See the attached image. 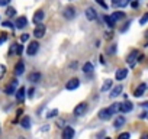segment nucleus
<instances>
[{"label":"nucleus","mask_w":148,"mask_h":139,"mask_svg":"<svg viewBox=\"0 0 148 139\" xmlns=\"http://www.w3.org/2000/svg\"><path fill=\"white\" fill-rule=\"evenodd\" d=\"M138 57H139V52H138L136 49H134V51L129 52V55H128V58H126V62L129 64V67H135V64H136V61H138Z\"/></svg>","instance_id":"nucleus-1"},{"label":"nucleus","mask_w":148,"mask_h":139,"mask_svg":"<svg viewBox=\"0 0 148 139\" xmlns=\"http://www.w3.org/2000/svg\"><path fill=\"white\" fill-rule=\"evenodd\" d=\"M74 129L71 126H65L62 129V133H61V139H73L74 138Z\"/></svg>","instance_id":"nucleus-2"},{"label":"nucleus","mask_w":148,"mask_h":139,"mask_svg":"<svg viewBox=\"0 0 148 139\" xmlns=\"http://www.w3.org/2000/svg\"><path fill=\"white\" fill-rule=\"evenodd\" d=\"M87 110V103L86 102H82L80 104L76 106V109H74V116H83Z\"/></svg>","instance_id":"nucleus-3"},{"label":"nucleus","mask_w":148,"mask_h":139,"mask_svg":"<svg viewBox=\"0 0 148 139\" xmlns=\"http://www.w3.org/2000/svg\"><path fill=\"white\" fill-rule=\"evenodd\" d=\"M39 51V44L36 42V41H34V42H31L29 45H28V48H26V54L28 55H35L36 52Z\"/></svg>","instance_id":"nucleus-4"},{"label":"nucleus","mask_w":148,"mask_h":139,"mask_svg":"<svg viewBox=\"0 0 148 139\" xmlns=\"http://www.w3.org/2000/svg\"><path fill=\"white\" fill-rule=\"evenodd\" d=\"M45 35V25L44 23H36V28H35V31H34V36L35 38H42Z\"/></svg>","instance_id":"nucleus-5"},{"label":"nucleus","mask_w":148,"mask_h":139,"mask_svg":"<svg viewBox=\"0 0 148 139\" xmlns=\"http://www.w3.org/2000/svg\"><path fill=\"white\" fill-rule=\"evenodd\" d=\"M62 15H64L65 19H73L74 16H76V7H74V6H67L64 9Z\"/></svg>","instance_id":"nucleus-6"},{"label":"nucleus","mask_w":148,"mask_h":139,"mask_svg":"<svg viewBox=\"0 0 148 139\" xmlns=\"http://www.w3.org/2000/svg\"><path fill=\"white\" fill-rule=\"evenodd\" d=\"M80 86V80L79 78H70L65 84V89L67 90H76L77 87Z\"/></svg>","instance_id":"nucleus-7"},{"label":"nucleus","mask_w":148,"mask_h":139,"mask_svg":"<svg viewBox=\"0 0 148 139\" xmlns=\"http://www.w3.org/2000/svg\"><path fill=\"white\" fill-rule=\"evenodd\" d=\"M16 87H18V80H12V83L5 89V93L6 94H16Z\"/></svg>","instance_id":"nucleus-8"},{"label":"nucleus","mask_w":148,"mask_h":139,"mask_svg":"<svg viewBox=\"0 0 148 139\" xmlns=\"http://www.w3.org/2000/svg\"><path fill=\"white\" fill-rule=\"evenodd\" d=\"M126 76H128V70L126 68H119V70H116V73H115V78L118 81H122L123 78H126Z\"/></svg>","instance_id":"nucleus-9"},{"label":"nucleus","mask_w":148,"mask_h":139,"mask_svg":"<svg viewBox=\"0 0 148 139\" xmlns=\"http://www.w3.org/2000/svg\"><path fill=\"white\" fill-rule=\"evenodd\" d=\"M147 91V84L145 83H142V84H139L136 89H135V91H134V96L135 97H141L144 93Z\"/></svg>","instance_id":"nucleus-10"},{"label":"nucleus","mask_w":148,"mask_h":139,"mask_svg":"<svg viewBox=\"0 0 148 139\" xmlns=\"http://www.w3.org/2000/svg\"><path fill=\"white\" fill-rule=\"evenodd\" d=\"M110 117H112V113H110L109 109H102L99 112V119L100 120H109Z\"/></svg>","instance_id":"nucleus-11"},{"label":"nucleus","mask_w":148,"mask_h":139,"mask_svg":"<svg viewBox=\"0 0 148 139\" xmlns=\"http://www.w3.org/2000/svg\"><path fill=\"white\" fill-rule=\"evenodd\" d=\"M86 18H87L89 20H96V19H97L96 10H95L93 7H87V9H86Z\"/></svg>","instance_id":"nucleus-12"},{"label":"nucleus","mask_w":148,"mask_h":139,"mask_svg":"<svg viewBox=\"0 0 148 139\" xmlns=\"http://www.w3.org/2000/svg\"><path fill=\"white\" fill-rule=\"evenodd\" d=\"M15 23H16L15 26H16L18 29H23V28L28 25V19H26L25 16H21V18H18V19H16V22H15Z\"/></svg>","instance_id":"nucleus-13"},{"label":"nucleus","mask_w":148,"mask_h":139,"mask_svg":"<svg viewBox=\"0 0 148 139\" xmlns=\"http://www.w3.org/2000/svg\"><path fill=\"white\" fill-rule=\"evenodd\" d=\"M23 71H25V64H23V61H19L15 65V76H22Z\"/></svg>","instance_id":"nucleus-14"},{"label":"nucleus","mask_w":148,"mask_h":139,"mask_svg":"<svg viewBox=\"0 0 148 139\" xmlns=\"http://www.w3.org/2000/svg\"><path fill=\"white\" fill-rule=\"evenodd\" d=\"M134 109V104L131 102H125V103H121V112L122 113H129L131 110Z\"/></svg>","instance_id":"nucleus-15"},{"label":"nucleus","mask_w":148,"mask_h":139,"mask_svg":"<svg viewBox=\"0 0 148 139\" xmlns=\"http://www.w3.org/2000/svg\"><path fill=\"white\" fill-rule=\"evenodd\" d=\"M125 125V117L123 116H116V119L113 120V127L115 129H119Z\"/></svg>","instance_id":"nucleus-16"},{"label":"nucleus","mask_w":148,"mask_h":139,"mask_svg":"<svg viewBox=\"0 0 148 139\" xmlns=\"http://www.w3.org/2000/svg\"><path fill=\"white\" fill-rule=\"evenodd\" d=\"M131 0H112L113 7H125L126 5H129Z\"/></svg>","instance_id":"nucleus-17"},{"label":"nucleus","mask_w":148,"mask_h":139,"mask_svg":"<svg viewBox=\"0 0 148 139\" xmlns=\"http://www.w3.org/2000/svg\"><path fill=\"white\" fill-rule=\"evenodd\" d=\"M44 16H45L44 10H36L35 15H34V22H35V23H41V20L44 19Z\"/></svg>","instance_id":"nucleus-18"},{"label":"nucleus","mask_w":148,"mask_h":139,"mask_svg":"<svg viewBox=\"0 0 148 139\" xmlns=\"http://www.w3.org/2000/svg\"><path fill=\"white\" fill-rule=\"evenodd\" d=\"M121 93H122V86L119 84V86H116V87H113V89H112L110 97H112V99H115V97H118V96H119Z\"/></svg>","instance_id":"nucleus-19"},{"label":"nucleus","mask_w":148,"mask_h":139,"mask_svg":"<svg viewBox=\"0 0 148 139\" xmlns=\"http://www.w3.org/2000/svg\"><path fill=\"white\" fill-rule=\"evenodd\" d=\"M25 93H26V89H25V87H21V89L16 91V99H18L19 102H23V99H25Z\"/></svg>","instance_id":"nucleus-20"},{"label":"nucleus","mask_w":148,"mask_h":139,"mask_svg":"<svg viewBox=\"0 0 148 139\" xmlns=\"http://www.w3.org/2000/svg\"><path fill=\"white\" fill-rule=\"evenodd\" d=\"M109 110H110V113H112V116H115L118 112H121V103H113L110 107H108Z\"/></svg>","instance_id":"nucleus-21"},{"label":"nucleus","mask_w":148,"mask_h":139,"mask_svg":"<svg viewBox=\"0 0 148 139\" xmlns=\"http://www.w3.org/2000/svg\"><path fill=\"white\" fill-rule=\"evenodd\" d=\"M21 125H22L23 129H29L31 127V119H29V116H23L22 120H21Z\"/></svg>","instance_id":"nucleus-22"},{"label":"nucleus","mask_w":148,"mask_h":139,"mask_svg":"<svg viewBox=\"0 0 148 139\" xmlns=\"http://www.w3.org/2000/svg\"><path fill=\"white\" fill-rule=\"evenodd\" d=\"M110 18H112V20L116 23L118 20H121V19H123V18H125V13H123V12H115Z\"/></svg>","instance_id":"nucleus-23"},{"label":"nucleus","mask_w":148,"mask_h":139,"mask_svg":"<svg viewBox=\"0 0 148 139\" xmlns=\"http://www.w3.org/2000/svg\"><path fill=\"white\" fill-rule=\"evenodd\" d=\"M39 78H41L39 73H32L28 76V81H31V83H36V81H39Z\"/></svg>","instance_id":"nucleus-24"},{"label":"nucleus","mask_w":148,"mask_h":139,"mask_svg":"<svg viewBox=\"0 0 148 139\" xmlns=\"http://www.w3.org/2000/svg\"><path fill=\"white\" fill-rule=\"evenodd\" d=\"M83 71H84L86 74L93 73V64H92V62H86V64L83 65Z\"/></svg>","instance_id":"nucleus-25"},{"label":"nucleus","mask_w":148,"mask_h":139,"mask_svg":"<svg viewBox=\"0 0 148 139\" xmlns=\"http://www.w3.org/2000/svg\"><path fill=\"white\" fill-rule=\"evenodd\" d=\"M110 87H112V80H106V81L103 83V86H102L100 91H102V93H105V91H108Z\"/></svg>","instance_id":"nucleus-26"},{"label":"nucleus","mask_w":148,"mask_h":139,"mask_svg":"<svg viewBox=\"0 0 148 139\" xmlns=\"http://www.w3.org/2000/svg\"><path fill=\"white\" fill-rule=\"evenodd\" d=\"M103 19H105V22H106V25H108L109 28H113V26H115V22L112 20V18H110V16H108V15H106Z\"/></svg>","instance_id":"nucleus-27"},{"label":"nucleus","mask_w":148,"mask_h":139,"mask_svg":"<svg viewBox=\"0 0 148 139\" xmlns=\"http://www.w3.org/2000/svg\"><path fill=\"white\" fill-rule=\"evenodd\" d=\"M57 114H58V109H54V110L48 112V113L45 114V117H47V119H51V117H54V116H57Z\"/></svg>","instance_id":"nucleus-28"},{"label":"nucleus","mask_w":148,"mask_h":139,"mask_svg":"<svg viewBox=\"0 0 148 139\" xmlns=\"http://www.w3.org/2000/svg\"><path fill=\"white\" fill-rule=\"evenodd\" d=\"M5 74H6V67L3 64H0V80L5 77Z\"/></svg>","instance_id":"nucleus-29"},{"label":"nucleus","mask_w":148,"mask_h":139,"mask_svg":"<svg viewBox=\"0 0 148 139\" xmlns=\"http://www.w3.org/2000/svg\"><path fill=\"white\" fill-rule=\"evenodd\" d=\"M147 22H148V13H145V15L139 19V25H145Z\"/></svg>","instance_id":"nucleus-30"},{"label":"nucleus","mask_w":148,"mask_h":139,"mask_svg":"<svg viewBox=\"0 0 148 139\" xmlns=\"http://www.w3.org/2000/svg\"><path fill=\"white\" fill-rule=\"evenodd\" d=\"M6 15H8V16H15V15H16V10H15L13 7H9V9L6 10Z\"/></svg>","instance_id":"nucleus-31"},{"label":"nucleus","mask_w":148,"mask_h":139,"mask_svg":"<svg viewBox=\"0 0 148 139\" xmlns=\"http://www.w3.org/2000/svg\"><path fill=\"white\" fill-rule=\"evenodd\" d=\"M131 138V135L128 133V132H123V133H121L119 136H118V139H129Z\"/></svg>","instance_id":"nucleus-32"},{"label":"nucleus","mask_w":148,"mask_h":139,"mask_svg":"<svg viewBox=\"0 0 148 139\" xmlns=\"http://www.w3.org/2000/svg\"><path fill=\"white\" fill-rule=\"evenodd\" d=\"M6 39H8V35L6 33H2V36H0V45H2L3 42H6Z\"/></svg>","instance_id":"nucleus-33"},{"label":"nucleus","mask_w":148,"mask_h":139,"mask_svg":"<svg viewBox=\"0 0 148 139\" xmlns=\"http://www.w3.org/2000/svg\"><path fill=\"white\" fill-rule=\"evenodd\" d=\"M16 49H18V44H13L9 52H10V54H16Z\"/></svg>","instance_id":"nucleus-34"},{"label":"nucleus","mask_w":148,"mask_h":139,"mask_svg":"<svg viewBox=\"0 0 148 139\" xmlns=\"http://www.w3.org/2000/svg\"><path fill=\"white\" fill-rule=\"evenodd\" d=\"M28 39H29V35H28V33H23V35L21 36V41H22V42H26Z\"/></svg>","instance_id":"nucleus-35"},{"label":"nucleus","mask_w":148,"mask_h":139,"mask_svg":"<svg viewBox=\"0 0 148 139\" xmlns=\"http://www.w3.org/2000/svg\"><path fill=\"white\" fill-rule=\"evenodd\" d=\"M10 3V0H0V6H8Z\"/></svg>","instance_id":"nucleus-36"},{"label":"nucleus","mask_w":148,"mask_h":139,"mask_svg":"<svg viewBox=\"0 0 148 139\" xmlns=\"http://www.w3.org/2000/svg\"><path fill=\"white\" fill-rule=\"evenodd\" d=\"M115 51H116V45H110V48L108 49V52H109V54H113Z\"/></svg>","instance_id":"nucleus-37"},{"label":"nucleus","mask_w":148,"mask_h":139,"mask_svg":"<svg viewBox=\"0 0 148 139\" xmlns=\"http://www.w3.org/2000/svg\"><path fill=\"white\" fill-rule=\"evenodd\" d=\"M2 25H3L5 28H13V23H10V22H3Z\"/></svg>","instance_id":"nucleus-38"},{"label":"nucleus","mask_w":148,"mask_h":139,"mask_svg":"<svg viewBox=\"0 0 148 139\" xmlns=\"http://www.w3.org/2000/svg\"><path fill=\"white\" fill-rule=\"evenodd\" d=\"M22 51H23V46H21V45H18V49H16V54H18V55H21V54H22Z\"/></svg>","instance_id":"nucleus-39"},{"label":"nucleus","mask_w":148,"mask_h":139,"mask_svg":"<svg viewBox=\"0 0 148 139\" xmlns=\"http://www.w3.org/2000/svg\"><path fill=\"white\" fill-rule=\"evenodd\" d=\"M97 3H99V5H100V6H102V7H105V9H106V7H108V6H106V3H105V2H103V0H97Z\"/></svg>","instance_id":"nucleus-40"},{"label":"nucleus","mask_w":148,"mask_h":139,"mask_svg":"<svg viewBox=\"0 0 148 139\" xmlns=\"http://www.w3.org/2000/svg\"><path fill=\"white\" fill-rule=\"evenodd\" d=\"M34 93H35V90L31 89V90H29V97H34Z\"/></svg>","instance_id":"nucleus-41"},{"label":"nucleus","mask_w":148,"mask_h":139,"mask_svg":"<svg viewBox=\"0 0 148 139\" xmlns=\"http://www.w3.org/2000/svg\"><path fill=\"white\" fill-rule=\"evenodd\" d=\"M141 106H142V107H145V109H148V102H144V103H141Z\"/></svg>","instance_id":"nucleus-42"},{"label":"nucleus","mask_w":148,"mask_h":139,"mask_svg":"<svg viewBox=\"0 0 148 139\" xmlns=\"http://www.w3.org/2000/svg\"><path fill=\"white\" fill-rule=\"evenodd\" d=\"M106 38L110 39V38H112V32H106Z\"/></svg>","instance_id":"nucleus-43"},{"label":"nucleus","mask_w":148,"mask_h":139,"mask_svg":"<svg viewBox=\"0 0 148 139\" xmlns=\"http://www.w3.org/2000/svg\"><path fill=\"white\" fill-rule=\"evenodd\" d=\"M141 139H148V133H144V135L141 136Z\"/></svg>","instance_id":"nucleus-44"},{"label":"nucleus","mask_w":148,"mask_h":139,"mask_svg":"<svg viewBox=\"0 0 148 139\" xmlns=\"http://www.w3.org/2000/svg\"><path fill=\"white\" fill-rule=\"evenodd\" d=\"M139 117H141V119H145V117H147V113H142V114H141Z\"/></svg>","instance_id":"nucleus-45"},{"label":"nucleus","mask_w":148,"mask_h":139,"mask_svg":"<svg viewBox=\"0 0 148 139\" xmlns=\"http://www.w3.org/2000/svg\"><path fill=\"white\" fill-rule=\"evenodd\" d=\"M105 139H110V138H105Z\"/></svg>","instance_id":"nucleus-46"}]
</instances>
